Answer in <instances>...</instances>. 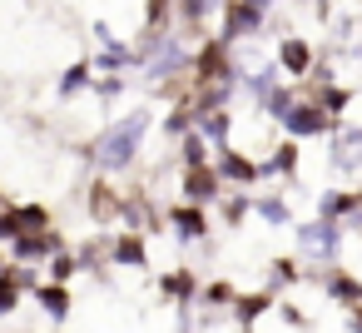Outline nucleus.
<instances>
[{"mask_svg": "<svg viewBox=\"0 0 362 333\" xmlns=\"http://www.w3.org/2000/svg\"><path fill=\"white\" fill-rule=\"evenodd\" d=\"M144 130H149V110H134L129 120H119V125H110L90 149H85V159H95V164H105V169H124L134 154H139V140H144Z\"/></svg>", "mask_w": 362, "mask_h": 333, "instance_id": "f257e3e1", "label": "nucleus"}, {"mask_svg": "<svg viewBox=\"0 0 362 333\" xmlns=\"http://www.w3.org/2000/svg\"><path fill=\"white\" fill-rule=\"evenodd\" d=\"M184 70H189V50H184L179 40H169V35L144 55V75H149L154 85H164V80H174V75H184Z\"/></svg>", "mask_w": 362, "mask_h": 333, "instance_id": "f03ea898", "label": "nucleus"}, {"mask_svg": "<svg viewBox=\"0 0 362 333\" xmlns=\"http://www.w3.org/2000/svg\"><path fill=\"white\" fill-rule=\"evenodd\" d=\"M283 130L288 135H322V130H332V120H327V110H322V100L317 105H308V100H293L283 115Z\"/></svg>", "mask_w": 362, "mask_h": 333, "instance_id": "7ed1b4c3", "label": "nucleus"}, {"mask_svg": "<svg viewBox=\"0 0 362 333\" xmlns=\"http://www.w3.org/2000/svg\"><path fill=\"white\" fill-rule=\"evenodd\" d=\"M298 239H303V249H308L313 259H332V254H337V239H342V224L317 214V224H303Z\"/></svg>", "mask_w": 362, "mask_h": 333, "instance_id": "20e7f679", "label": "nucleus"}, {"mask_svg": "<svg viewBox=\"0 0 362 333\" xmlns=\"http://www.w3.org/2000/svg\"><path fill=\"white\" fill-rule=\"evenodd\" d=\"M218 194V174L204 169V164H189V179H184V199L189 204H209Z\"/></svg>", "mask_w": 362, "mask_h": 333, "instance_id": "39448f33", "label": "nucleus"}, {"mask_svg": "<svg viewBox=\"0 0 362 333\" xmlns=\"http://www.w3.org/2000/svg\"><path fill=\"white\" fill-rule=\"evenodd\" d=\"M332 164H337V169H357V164H362V130H342V135H337Z\"/></svg>", "mask_w": 362, "mask_h": 333, "instance_id": "423d86ee", "label": "nucleus"}, {"mask_svg": "<svg viewBox=\"0 0 362 333\" xmlns=\"http://www.w3.org/2000/svg\"><path fill=\"white\" fill-rule=\"evenodd\" d=\"M258 21H263V11H258V6H248V0H243V6H233V11H228V35H223V40L253 35V30H258Z\"/></svg>", "mask_w": 362, "mask_h": 333, "instance_id": "0eeeda50", "label": "nucleus"}, {"mask_svg": "<svg viewBox=\"0 0 362 333\" xmlns=\"http://www.w3.org/2000/svg\"><path fill=\"white\" fill-rule=\"evenodd\" d=\"M194 120H199V135L223 149V140H228V115H223V110H194Z\"/></svg>", "mask_w": 362, "mask_h": 333, "instance_id": "6e6552de", "label": "nucleus"}, {"mask_svg": "<svg viewBox=\"0 0 362 333\" xmlns=\"http://www.w3.org/2000/svg\"><path fill=\"white\" fill-rule=\"evenodd\" d=\"M278 55H283V65H288L293 75H303V70L313 65V50H308L303 40H283V50H278Z\"/></svg>", "mask_w": 362, "mask_h": 333, "instance_id": "1a4fd4ad", "label": "nucleus"}, {"mask_svg": "<svg viewBox=\"0 0 362 333\" xmlns=\"http://www.w3.org/2000/svg\"><path fill=\"white\" fill-rule=\"evenodd\" d=\"M115 259L129 264V269H144V244L134 234H124V239H115Z\"/></svg>", "mask_w": 362, "mask_h": 333, "instance_id": "9d476101", "label": "nucleus"}, {"mask_svg": "<svg viewBox=\"0 0 362 333\" xmlns=\"http://www.w3.org/2000/svg\"><path fill=\"white\" fill-rule=\"evenodd\" d=\"M35 298H40V308H50V318H65V308H70V298H65V288H60V283H50V288L40 283V288H35Z\"/></svg>", "mask_w": 362, "mask_h": 333, "instance_id": "9b49d317", "label": "nucleus"}, {"mask_svg": "<svg viewBox=\"0 0 362 333\" xmlns=\"http://www.w3.org/2000/svg\"><path fill=\"white\" fill-rule=\"evenodd\" d=\"M218 179H258V169L248 159H238V154H223L218 159Z\"/></svg>", "mask_w": 362, "mask_h": 333, "instance_id": "f8f14e48", "label": "nucleus"}, {"mask_svg": "<svg viewBox=\"0 0 362 333\" xmlns=\"http://www.w3.org/2000/svg\"><path fill=\"white\" fill-rule=\"evenodd\" d=\"M134 60H139V55H134L129 45H115V40H110L105 55H100V70H119V65H134Z\"/></svg>", "mask_w": 362, "mask_h": 333, "instance_id": "ddd939ff", "label": "nucleus"}, {"mask_svg": "<svg viewBox=\"0 0 362 333\" xmlns=\"http://www.w3.org/2000/svg\"><path fill=\"white\" fill-rule=\"evenodd\" d=\"M174 229H179L184 239H199V234H204V214H199V209H174Z\"/></svg>", "mask_w": 362, "mask_h": 333, "instance_id": "4468645a", "label": "nucleus"}, {"mask_svg": "<svg viewBox=\"0 0 362 333\" xmlns=\"http://www.w3.org/2000/svg\"><path fill=\"white\" fill-rule=\"evenodd\" d=\"M273 90H278V70H258V75L248 80V95H253V100H263V105H268V95H273Z\"/></svg>", "mask_w": 362, "mask_h": 333, "instance_id": "2eb2a0df", "label": "nucleus"}, {"mask_svg": "<svg viewBox=\"0 0 362 333\" xmlns=\"http://www.w3.org/2000/svg\"><path fill=\"white\" fill-rule=\"evenodd\" d=\"M352 204H357L352 194H322V199H317V214H322V219H337V214H347Z\"/></svg>", "mask_w": 362, "mask_h": 333, "instance_id": "dca6fc26", "label": "nucleus"}, {"mask_svg": "<svg viewBox=\"0 0 362 333\" xmlns=\"http://www.w3.org/2000/svg\"><path fill=\"white\" fill-rule=\"evenodd\" d=\"M218 6H223V0H179V11H184L189 26H199V21H204L209 11H218Z\"/></svg>", "mask_w": 362, "mask_h": 333, "instance_id": "f3484780", "label": "nucleus"}, {"mask_svg": "<svg viewBox=\"0 0 362 333\" xmlns=\"http://www.w3.org/2000/svg\"><path fill=\"white\" fill-rule=\"evenodd\" d=\"M258 214H263L268 224H293V214H288L283 199H258Z\"/></svg>", "mask_w": 362, "mask_h": 333, "instance_id": "a211bd4d", "label": "nucleus"}, {"mask_svg": "<svg viewBox=\"0 0 362 333\" xmlns=\"http://www.w3.org/2000/svg\"><path fill=\"white\" fill-rule=\"evenodd\" d=\"M80 85H90V65H75V70H70V75L60 80V95H75Z\"/></svg>", "mask_w": 362, "mask_h": 333, "instance_id": "6ab92c4d", "label": "nucleus"}, {"mask_svg": "<svg viewBox=\"0 0 362 333\" xmlns=\"http://www.w3.org/2000/svg\"><path fill=\"white\" fill-rule=\"evenodd\" d=\"M293 159H298L293 149H278V154H273V159H268V164H263L258 174H283V169H293Z\"/></svg>", "mask_w": 362, "mask_h": 333, "instance_id": "aec40b11", "label": "nucleus"}, {"mask_svg": "<svg viewBox=\"0 0 362 333\" xmlns=\"http://www.w3.org/2000/svg\"><path fill=\"white\" fill-rule=\"evenodd\" d=\"M263 308H268V298H238V323H253Z\"/></svg>", "mask_w": 362, "mask_h": 333, "instance_id": "412c9836", "label": "nucleus"}, {"mask_svg": "<svg viewBox=\"0 0 362 333\" xmlns=\"http://www.w3.org/2000/svg\"><path fill=\"white\" fill-rule=\"evenodd\" d=\"M184 159L189 164H204V135H184Z\"/></svg>", "mask_w": 362, "mask_h": 333, "instance_id": "4be33fe9", "label": "nucleus"}, {"mask_svg": "<svg viewBox=\"0 0 362 333\" xmlns=\"http://www.w3.org/2000/svg\"><path fill=\"white\" fill-rule=\"evenodd\" d=\"M327 293H332V298H357L362 288H357L352 278H327Z\"/></svg>", "mask_w": 362, "mask_h": 333, "instance_id": "5701e85b", "label": "nucleus"}, {"mask_svg": "<svg viewBox=\"0 0 362 333\" xmlns=\"http://www.w3.org/2000/svg\"><path fill=\"white\" fill-rule=\"evenodd\" d=\"M16 293H21V283H16V278H0V313L16 308Z\"/></svg>", "mask_w": 362, "mask_h": 333, "instance_id": "b1692460", "label": "nucleus"}, {"mask_svg": "<svg viewBox=\"0 0 362 333\" xmlns=\"http://www.w3.org/2000/svg\"><path fill=\"white\" fill-rule=\"evenodd\" d=\"M50 273H55V283H65V278L75 273V259H65V254H55V264H50Z\"/></svg>", "mask_w": 362, "mask_h": 333, "instance_id": "393cba45", "label": "nucleus"}, {"mask_svg": "<svg viewBox=\"0 0 362 333\" xmlns=\"http://www.w3.org/2000/svg\"><path fill=\"white\" fill-rule=\"evenodd\" d=\"M11 278H16L21 288H35V273H30V269H11Z\"/></svg>", "mask_w": 362, "mask_h": 333, "instance_id": "a878e982", "label": "nucleus"}]
</instances>
